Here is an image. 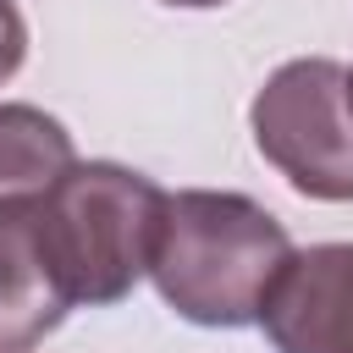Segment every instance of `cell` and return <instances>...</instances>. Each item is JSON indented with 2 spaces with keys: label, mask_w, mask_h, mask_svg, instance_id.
I'll list each match as a JSON object with an SVG mask.
<instances>
[{
  "label": "cell",
  "mask_w": 353,
  "mask_h": 353,
  "mask_svg": "<svg viewBox=\"0 0 353 353\" xmlns=\"http://www.w3.org/2000/svg\"><path fill=\"white\" fill-rule=\"evenodd\" d=\"M287 259L292 237L265 204L226 188H182L165 193L149 276L182 320L210 331H243L259 325L265 292Z\"/></svg>",
  "instance_id": "6da1fadb"
},
{
  "label": "cell",
  "mask_w": 353,
  "mask_h": 353,
  "mask_svg": "<svg viewBox=\"0 0 353 353\" xmlns=\"http://www.w3.org/2000/svg\"><path fill=\"white\" fill-rule=\"evenodd\" d=\"M22 61H28V22L17 0H0V83H11Z\"/></svg>",
  "instance_id": "52a82bcc"
},
{
  "label": "cell",
  "mask_w": 353,
  "mask_h": 353,
  "mask_svg": "<svg viewBox=\"0 0 353 353\" xmlns=\"http://www.w3.org/2000/svg\"><path fill=\"white\" fill-rule=\"evenodd\" d=\"M259 325L276 353H353V243L292 248Z\"/></svg>",
  "instance_id": "277c9868"
},
{
  "label": "cell",
  "mask_w": 353,
  "mask_h": 353,
  "mask_svg": "<svg viewBox=\"0 0 353 353\" xmlns=\"http://www.w3.org/2000/svg\"><path fill=\"white\" fill-rule=\"evenodd\" d=\"M254 143L259 154L320 204H353V99L347 66L325 55L287 61L254 94Z\"/></svg>",
  "instance_id": "3957f363"
},
{
  "label": "cell",
  "mask_w": 353,
  "mask_h": 353,
  "mask_svg": "<svg viewBox=\"0 0 353 353\" xmlns=\"http://www.w3.org/2000/svg\"><path fill=\"white\" fill-rule=\"evenodd\" d=\"M39 243L66 292V303H121L138 276H149V248L160 232L165 193L116 165V160H72L39 199Z\"/></svg>",
  "instance_id": "7a4b0ae2"
},
{
  "label": "cell",
  "mask_w": 353,
  "mask_h": 353,
  "mask_svg": "<svg viewBox=\"0 0 353 353\" xmlns=\"http://www.w3.org/2000/svg\"><path fill=\"white\" fill-rule=\"evenodd\" d=\"M72 160V132L50 110L0 105V199H39Z\"/></svg>",
  "instance_id": "8992f818"
},
{
  "label": "cell",
  "mask_w": 353,
  "mask_h": 353,
  "mask_svg": "<svg viewBox=\"0 0 353 353\" xmlns=\"http://www.w3.org/2000/svg\"><path fill=\"white\" fill-rule=\"evenodd\" d=\"M66 292L39 243L33 199H0V353L39 347L66 320Z\"/></svg>",
  "instance_id": "5b68a950"
},
{
  "label": "cell",
  "mask_w": 353,
  "mask_h": 353,
  "mask_svg": "<svg viewBox=\"0 0 353 353\" xmlns=\"http://www.w3.org/2000/svg\"><path fill=\"white\" fill-rule=\"evenodd\" d=\"M347 99H353V72H347Z\"/></svg>",
  "instance_id": "9c48e42d"
},
{
  "label": "cell",
  "mask_w": 353,
  "mask_h": 353,
  "mask_svg": "<svg viewBox=\"0 0 353 353\" xmlns=\"http://www.w3.org/2000/svg\"><path fill=\"white\" fill-rule=\"evenodd\" d=\"M160 6H182V11H210V6H226V0H160Z\"/></svg>",
  "instance_id": "ba28073f"
}]
</instances>
